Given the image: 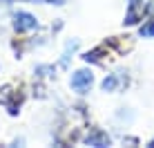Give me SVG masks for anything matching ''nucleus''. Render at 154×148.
I'll use <instances>...</instances> for the list:
<instances>
[{"label": "nucleus", "instance_id": "obj_1", "mask_svg": "<svg viewBox=\"0 0 154 148\" xmlns=\"http://www.w3.org/2000/svg\"><path fill=\"white\" fill-rule=\"evenodd\" d=\"M94 83V74L89 72V70H78V72H74V76H72V90H76V92H87L89 85Z\"/></svg>", "mask_w": 154, "mask_h": 148}, {"label": "nucleus", "instance_id": "obj_2", "mask_svg": "<svg viewBox=\"0 0 154 148\" xmlns=\"http://www.w3.org/2000/svg\"><path fill=\"white\" fill-rule=\"evenodd\" d=\"M38 27V20H36V16H31L27 11H18L14 14V29L16 31H31Z\"/></svg>", "mask_w": 154, "mask_h": 148}, {"label": "nucleus", "instance_id": "obj_3", "mask_svg": "<svg viewBox=\"0 0 154 148\" xmlns=\"http://www.w3.org/2000/svg\"><path fill=\"white\" fill-rule=\"evenodd\" d=\"M87 144L103 148V146H109V137L105 135V133H100V130H92V133L87 135Z\"/></svg>", "mask_w": 154, "mask_h": 148}, {"label": "nucleus", "instance_id": "obj_4", "mask_svg": "<svg viewBox=\"0 0 154 148\" xmlns=\"http://www.w3.org/2000/svg\"><path fill=\"white\" fill-rule=\"evenodd\" d=\"M143 11H145V9L139 7V2H136V5H130V11H127V16H125V25H136V23L143 18Z\"/></svg>", "mask_w": 154, "mask_h": 148}, {"label": "nucleus", "instance_id": "obj_5", "mask_svg": "<svg viewBox=\"0 0 154 148\" xmlns=\"http://www.w3.org/2000/svg\"><path fill=\"white\" fill-rule=\"evenodd\" d=\"M103 54H105V50H103V47H96V50L87 52V54H85L83 59L87 61V63H96V61H100V56H103Z\"/></svg>", "mask_w": 154, "mask_h": 148}, {"label": "nucleus", "instance_id": "obj_6", "mask_svg": "<svg viewBox=\"0 0 154 148\" xmlns=\"http://www.w3.org/2000/svg\"><path fill=\"white\" fill-rule=\"evenodd\" d=\"M116 83H119V81H116V76H114V74H109V76H105V81L100 83V88H103L105 92H112V90H116Z\"/></svg>", "mask_w": 154, "mask_h": 148}, {"label": "nucleus", "instance_id": "obj_7", "mask_svg": "<svg viewBox=\"0 0 154 148\" xmlns=\"http://www.w3.org/2000/svg\"><path fill=\"white\" fill-rule=\"evenodd\" d=\"M141 36H154V20H150V23H145V25H141Z\"/></svg>", "mask_w": 154, "mask_h": 148}, {"label": "nucleus", "instance_id": "obj_8", "mask_svg": "<svg viewBox=\"0 0 154 148\" xmlns=\"http://www.w3.org/2000/svg\"><path fill=\"white\" fill-rule=\"evenodd\" d=\"M51 72H54V67H51V65H40V67H36V74H40V76H49Z\"/></svg>", "mask_w": 154, "mask_h": 148}, {"label": "nucleus", "instance_id": "obj_9", "mask_svg": "<svg viewBox=\"0 0 154 148\" xmlns=\"http://www.w3.org/2000/svg\"><path fill=\"white\" fill-rule=\"evenodd\" d=\"M36 2H47V5H65V0H36Z\"/></svg>", "mask_w": 154, "mask_h": 148}, {"label": "nucleus", "instance_id": "obj_10", "mask_svg": "<svg viewBox=\"0 0 154 148\" xmlns=\"http://www.w3.org/2000/svg\"><path fill=\"white\" fill-rule=\"evenodd\" d=\"M145 11H147V14H150V16H152V18H154V0H152V2H150V5H147V7H145Z\"/></svg>", "mask_w": 154, "mask_h": 148}, {"label": "nucleus", "instance_id": "obj_11", "mask_svg": "<svg viewBox=\"0 0 154 148\" xmlns=\"http://www.w3.org/2000/svg\"><path fill=\"white\" fill-rule=\"evenodd\" d=\"M136 2H141V0H130V5H136Z\"/></svg>", "mask_w": 154, "mask_h": 148}, {"label": "nucleus", "instance_id": "obj_12", "mask_svg": "<svg viewBox=\"0 0 154 148\" xmlns=\"http://www.w3.org/2000/svg\"><path fill=\"white\" fill-rule=\"evenodd\" d=\"M0 2H14V0H0Z\"/></svg>", "mask_w": 154, "mask_h": 148}, {"label": "nucleus", "instance_id": "obj_13", "mask_svg": "<svg viewBox=\"0 0 154 148\" xmlns=\"http://www.w3.org/2000/svg\"><path fill=\"white\" fill-rule=\"evenodd\" d=\"M150 146H154V141H152V144H150Z\"/></svg>", "mask_w": 154, "mask_h": 148}]
</instances>
